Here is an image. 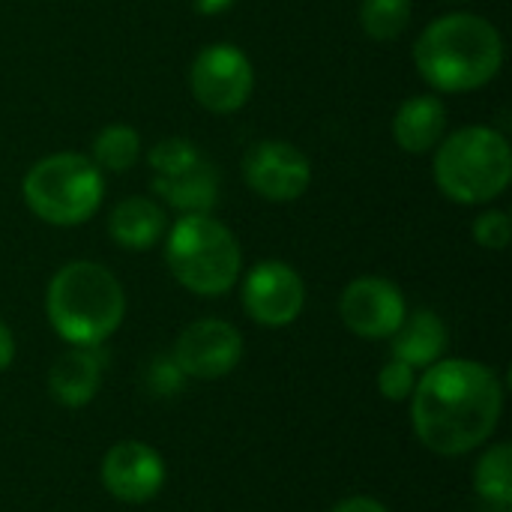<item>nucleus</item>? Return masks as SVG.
I'll return each instance as SVG.
<instances>
[{
	"label": "nucleus",
	"instance_id": "1",
	"mask_svg": "<svg viewBox=\"0 0 512 512\" xmlns=\"http://www.w3.org/2000/svg\"><path fill=\"white\" fill-rule=\"evenodd\" d=\"M504 390L477 360H438L411 393V423L420 444L438 456H465L498 429Z\"/></svg>",
	"mask_w": 512,
	"mask_h": 512
},
{
	"label": "nucleus",
	"instance_id": "2",
	"mask_svg": "<svg viewBox=\"0 0 512 512\" xmlns=\"http://www.w3.org/2000/svg\"><path fill=\"white\" fill-rule=\"evenodd\" d=\"M423 81L438 93H471L498 78L504 39L498 27L474 12H450L426 24L414 45Z\"/></svg>",
	"mask_w": 512,
	"mask_h": 512
},
{
	"label": "nucleus",
	"instance_id": "3",
	"mask_svg": "<svg viewBox=\"0 0 512 512\" xmlns=\"http://www.w3.org/2000/svg\"><path fill=\"white\" fill-rule=\"evenodd\" d=\"M45 315L51 330L81 348H99L126 318V294L111 270L96 261H69L45 291Z\"/></svg>",
	"mask_w": 512,
	"mask_h": 512
},
{
	"label": "nucleus",
	"instance_id": "4",
	"mask_svg": "<svg viewBox=\"0 0 512 512\" xmlns=\"http://www.w3.org/2000/svg\"><path fill=\"white\" fill-rule=\"evenodd\" d=\"M432 174L450 201L468 207L489 204L510 186V141L492 126H465L441 138Z\"/></svg>",
	"mask_w": 512,
	"mask_h": 512
},
{
	"label": "nucleus",
	"instance_id": "5",
	"mask_svg": "<svg viewBox=\"0 0 512 512\" xmlns=\"http://www.w3.org/2000/svg\"><path fill=\"white\" fill-rule=\"evenodd\" d=\"M171 276L198 297L228 294L243 270V252L228 225L210 213L180 216L165 240Z\"/></svg>",
	"mask_w": 512,
	"mask_h": 512
},
{
	"label": "nucleus",
	"instance_id": "6",
	"mask_svg": "<svg viewBox=\"0 0 512 512\" xmlns=\"http://www.w3.org/2000/svg\"><path fill=\"white\" fill-rule=\"evenodd\" d=\"M102 192V171L81 153H51L39 159L21 183L27 210L57 228L93 219L102 204Z\"/></svg>",
	"mask_w": 512,
	"mask_h": 512
},
{
	"label": "nucleus",
	"instance_id": "7",
	"mask_svg": "<svg viewBox=\"0 0 512 512\" xmlns=\"http://www.w3.org/2000/svg\"><path fill=\"white\" fill-rule=\"evenodd\" d=\"M189 87L201 108L213 114H234L252 96V60L231 42H213L195 54L189 69Z\"/></svg>",
	"mask_w": 512,
	"mask_h": 512
},
{
	"label": "nucleus",
	"instance_id": "8",
	"mask_svg": "<svg viewBox=\"0 0 512 512\" xmlns=\"http://www.w3.org/2000/svg\"><path fill=\"white\" fill-rule=\"evenodd\" d=\"M243 360V336L234 324L222 318L192 321L174 345V363L183 378L219 381L237 369Z\"/></svg>",
	"mask_w": 512,
	"mask_h": 512
},
{
	"label": "nucleus",
	"instance_id": "9",
	"mask_svg": "<svg viewBox=\"0 0 512 512\" xmlns=\"http://www.w3.org/2000/svg\"><path fill=\"white\" fill-rule=\"evenodd\" d=\"M243 180L249 189L273 204H288L297 201L309 183H312V165L303 150H297L288 141L267 138L258 141L246 156H243Z\"/></svg>",
	"mask_w": 512,
	"mask_h": 512
},
{
	"label": "nucleus",
	"instance_id": "10",
	"mask_svg": "<svg viewBox=\"0 0 512 512\" xmlns=\"http://www.w3.org/2000/svg\"><path fill=\"white\" fill-rule=\"evenodd\" d=\"M306 285L285 261H261L243 279V309L261 327H288L300 318Z\"/></svg>",
	"mask_w": 512,
	"mask_h": 512
},
{
	"label": "nucleus",
	"instance_id": "11",
	"mask_svg": "<svg viewBox=\"0 0 512 512\" xmlns=\"http://www.w3.org/2000/svg\"><path fill=\"white\" fill-rule=\"evenodd\" d=\"M342 324L360 339H390L408 315L396 282L384 276H360L339 297Z\"/></svg>",
	"mask_w": 512,
	"mask_h": 512
},
{
	"label": "nucleus",
	"instance_id": "12",
	"mask_svg": "<svg viewBox=\"0 0 512 512\" xmlns=\"http://www.w3.org/2000/svg\"><path fill=\"white\" fill-rule=\"evenodd\" d=\"M102 486L123 504H147L165 486V462L144 441H120L102 459Z\"/></svg>",
	"mask_w": 512,
	"mask_h": 512
},
{
	"label": "nucleus",
	"instance_id": "13",
	"mask_svg": "<svg viewBox=\"0 0 512 512\" xmlns=\"http://www.w3.org/2000/svg\"><path fill=\"white\" fill-rule=\"evenodd\" d=\"M102 387V354L99 348L72 345L63 351L48 372V393L66 408H84Z\"/></svg>",
	"mask_w": 512,
	"mask_h": 512
},
{
	"label": "nucleus",
	"instance_id": "14",
	"mask_svg": "<svg viewBox=\"0 0 512 512\" xmlns=\"http://www.w3.org/2000/svg\"><path fill=\"white\" fill-rule=\"evenodd\" d=\"M444 132H447V105L432 93L405 99L393 117V138L405 153L435 150Z\"/></svg>",
	"mask_w": 512,
	"mask_h": 512
},
{
	"label": "nucleus",
	"instance_id": "15",
	"mask_svg": "<svg viewBox=\"0 0 512 512\" xmlns=\"http://www.w3.org/2000/svg\"><path fill=\"white\" fill-rule=\"evenodd\" d=\"M165 210L144 195H132L123 198L111 216H108V234L120 249L129 252H147L153 249L162 237H165Z\"/></svg>",
	"mask_w": 512,
	"mask_h": 512
},
{
	"label": "nucleus",
	"instance_id": "16",
	"mask_svg": "<svg viewBox=\"0 0 512 512\" xmlns=\"http://www.w3.org/2000/svg\"><path fill=\"white\" fill-rule=\"evenodd\" d=\"M390 339H393V348H390L393 360H402L411 369H429L432 363H438L444 357V351L450 345L447 324L432 309L405 315V321L399 324V330Z\"/></svg>",
	"mask_w": 512,
	"mask_h": 512
},
{
	"label": "nucleus",
	"instance_id": "17",
	"mask_svg": "<svg viewBox=\"0 0 512 512\" xmlns=\"http://www.w3.org/2000/svg\"><path fill=\"white\" fill-rule=\"evenodd\" d=\"M153 192L180 210L183 216L189 213H210L219 201V174L207 156H201L195 165L171 174V177H153Z\"/></svg>",
	"mask_w": 512,
	"mask_h": 512
},
{
	"label": "nucleus",
	"instance_id": "18",
	"mask_svg": "<svg viewBox=\"0 0 512 512\" xmlns=\"http://www.w3.org/2000/svg\"><path fill=\"white\" fill-rule=\"evenodd\" d=\"M477 495L498 512H510L512 507V450L510 444L489 447L474 471Z\"/></svg>",
	"mask_w": 512,
	"mask_h": 512
},
{
	"label": "nucleus",
	"instance_id": "19",
	"mask_svg": "<svg viewBox=\"0 0 512 512\" xmlns=\"http://www.w3.org/2000/svg\"><path fill=\"white\" fill-rule=\"evenodd\" d=\"M141 156V138L132 126L114 123L105 126L96 138H93V165L99 171H111V174H123L129 171Z\"/></svg>",
	"mask_w": 512,
	"mask_h": 512
},
{
	"label": "nucleus",
	"instance_id": "20",
	"mask_svg": "<svg viewBox=\"0 0 512 512\" xmlns=\"http://www.w3.org/2000/svg\"><path fill=\"white\" fill-rule=\"evenodd\" d=\"M411 12V0H363L360 27L375 42H393L408 30Z\"/></svg>",
	"mask_w": 512,
	"mask_h": 512
},
{
	"label": "nucleus",
	"instance_id": "21",
	"mask_svg": "<svg viewBox=\"0 0 512 512\" xmlns=\"http://www.w3.org/2000/svg\"><path fill=\"white\" fill-rule=\"evenodd\" d=\"M201 156L204 153L189 138H162L150 150V168H153V177H171V174L195 165Z\"/></svg>",
	"mask_w": 512,
	"mask_h": 512
},
{
	"label": "nucleus",
	"instance_id": "22",
	"mask_svg": "<svg viewBox=\"0 0 512 512\" xmlns=\"http://www.w3.org/2000/svg\"><path fill=\"white\" fill-rule=\"evenodd\" d=\"M512 237V222L504 210H486L474 219V240L477 246L483 249H492V252H501L510 246Z\"/></svg>",
	"mask_w": 512,
	"mask_h": 512
},
{
	"label": "nucleus",
	"instance_id": "23",
	"mask_svg": "<svg viewBox=\"0 0 512 512\" xmlns=\"http://www.w3.org/2000/svg\"><path fill=\"white\" fill-rule=\"evenodd\" d=\"M414 384H417V369H411V366L402 363V360H393V357H390V363H384L381 372H378V390H381V396L390 399V402H405V399H411Z\"/></svg>",
	"mask_w": 512,
	"mask_h": 512
},
{
	"label": "nucleus",
	"instance_id": "24",
	"mask_svg": "<svg viewBox=\"0 0 512 512\" xmlns=\"http://www.w3.org/2000/svg\"><path fill=\"white\" fill-rule=\"evenodd\" d=\"M330 512H390L381 501H375V498H366V495H354V498H345V501H339L336 507Z\"/></svg>",
	"mask_w": 512,
	"mask_h": 512
},
{
	"label": "nucleus",
	"instance_id": "25",
	"mask_svg": "<svg viewBox=\"0 0 512 512\" xmlns=\"http://www.w3.org/2000/svg\"><path fill=\"white\" fill-rule=\"evenodd\" d=\"M12 360H15V336H12V330L0 321V372L9 369Z\"/></svg>",
	"mask_w": 512,
	"mask_h": 512
},
{
	"label": "nucleus",
	"instance_id": "26",
	"mask_svg": "<svg viewBox=\"0 0 512 512\" xmlns=\"http://www.w3.org/2000/svg\"><path fill=\"white\" fill-rule=\"evenodd\" d=\"M231 6H234V0H195V9L204 12V15L225 12V9H231Z\"/></svg>",
	"mask_w": 512,
	"mask_h": 512
}]
</instances>
